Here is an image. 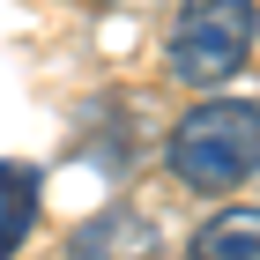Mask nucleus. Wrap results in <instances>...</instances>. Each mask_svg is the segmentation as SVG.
Here are the masks:
<instances>
[{"instance_id": "obj_3", "label": "nucleus", "mask_w": 260, "mask_h": 260, "mask_svg": "<svg viewBox=\"0 0 260 260\" xmlns=\"http://www.w3.org/2000/svg\"><path fill=\"white\" fill-rule=\"evenodd\" d=\"M201 260H260V208H223L216 223L193 231Z\"/></svg>"}, {"instance_id": "obj_2", "label": "nucleus", "mask_w": 260, "mask_h": 260, "mask_svg": "<svg viewBox=\"0 0 260 260\" xmlns=\"http://www.w3.org/2000/svg\"><path fill=\"white\" fill-rule=\"evenodd\" d=\"M260 45V8L253 0H186L171 22V75L186 89H216L245 67V52Z\"/></svg>"}, {"instance_id": "obj_1", "label": "nucleus", "mask_w": 260, "mask_h": 260, "mask_svg": "<svg viewBox=\"0 0 260 260\" xmlns=\"http://www.w3.org/2000/svg\"><path fill=\"white\" fill-rule=\"evenodd\" d=\"M171 171H179L186 186H201V193H231V186H245L260 171V104H201V112H186L179 134H171Z\"/></svg>"}]
</instances>
